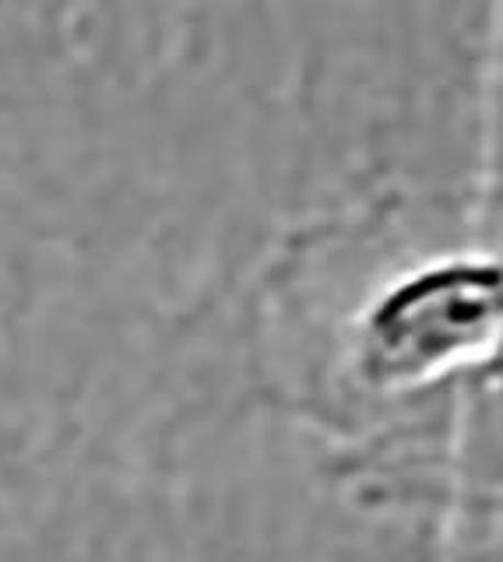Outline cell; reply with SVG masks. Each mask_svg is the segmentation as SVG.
Listing matches in <instances>:
<instances>
[{
	"mask_svg": "<svg viewBox=\"0 0 503 562\" xmlns=\"http://www.w3.org/2000/svg\"><path fill=\"white\" fill-rule=\"evenodd\" d=\"M391 514L440 520L450 509L503 506V397L472 394L433 443L388 474Z\"/></svg>",
	"mask_w": 503,
	"mask_h": 562,
	"instance_id": "7a4b0ae2",
	"label": "cell"
},
{
	"mask_svg": "<svg viewBox=\"0 0 503 562\" xmlns=\"http://www.w3.org/2000/svg\"><path fill=\"white\" fill-rule=\"evenodd\" d=\"M472 394H485V397H503V348H500V356L490 362V369L479 376V383L472 386ZM468 394V397H472Z\"/></svg>",
	"mask_w": 503,
	"mask_h": 562,
	"instance_id": "277c9868",
	"label": "cell"
},
{
	"mask_svg": "<svg viewBox=\"0 0 503 562\" xmlns=\"http://www.w3.org/2000/svg\"><path fill=\"white\" fill-rule=\"evenodd\" d=\"M503 348V183L380 190L279 236L243 292L257 404L332 479L429 447Z\"/></svg>",
	"mask_w": 503,
	"mask_h": 562,
	"instance_id": "6da1fadb",
	"label": "cell"
},
{
	"mask_svg": "<svg viewBox=\"0 0 503 562\" xmlns=\"http://www.w3.org/2000/svg\"><path fill=\"white\" fill-rule=\"evenodd\" d=\"M437 527L440 562H503V506L455 509Z\"/></svg>",
	"mask_w": 503,
	"mask_h": 562,
	"instance_id": "3957f363",
	"label": "cell"
}]
</instances>
